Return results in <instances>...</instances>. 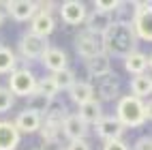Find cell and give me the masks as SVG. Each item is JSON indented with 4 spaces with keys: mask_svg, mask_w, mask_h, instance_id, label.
<instances>
[{
    "mask_svg": "<svg viewBox=\"0 0 152 150\" xmlns=\"http://www.w3.org/2000/svg\"><path fill=\"white\" fill-rule=\"evenodd\" d=\"M43 116H39L37 112H32V109H22V112L17 114V118H15V127H17V131L19 133H34V131H39L41 129V124H43V120H41Z\"/></svg>",
    "mask_w": 152,
    "mask_h": 150,
    "instance_id": "cell-14",
    "label": "cell"
},
{
    "mask_svg": "<svg viewBox=\"0 0 152 150\" xmlns=\"http://www.w3.org/2000/svg\"><path fill=\"white\" fill-rule=\"evenodd\" d=\"M103 150H129V146L122 139H109V142L103 144Z\"/></svg>",
    "mask_w": 152,
    "mask_h": 150,
    "instance_id": "cell-31",
    "label": "cell"
},
{
    "mask_svg": "<svg viewBox=\"0 0 152 150\" xmlns=\"http://www.w3.org/2000/svg\"><path fill=\"white\" fill-rule=\"evenodd\" d=\"M69 94H71V101L82 107L84 103H88V101L94 99V86L90 82H75L73 86H71Z\"/></svg>",
    "mask_w": 152,
    "mask_h": 150,
    "instance_id": "cell-17",
    "label": "cell"
},
{
    "mask_svg": "<svg viewBox=\"0 0 152 150\" xmlns=\"http://www.w3.org/2000/svg\"><path fill=\"white\" fill-rule=\"evenodd\" d=\"M41 150H66V146L60 142V139H52V142H43Z\"/></svg>",
    "mask_w": 152,
    "mask_h": 150,
    "instance_id": "cell-33",
    "label": "cell"
},
{
    "mask_svg": "<svg viewBox=\"0 0 152 150\" xmlns=\"http://www.w3.org/2000/svg\"><path fill=\"white\" fill-rule=\"evenodd\" d=\"M47 47H49L47 39H41V37L32 34V32H26V34H22V39H19V54L24 58H28V60L41 58Z\"/></svg>",
    "mask_w": 152,
    "mask_h": 150,
    "instance_id": "cell-7",
    "label": "cell"
},
{
    "mask_svg": "<svg viewBox=\"0 0 152 150\" xmlns=\"http://www.w3.org/2000/svg\"><path fill=\"white\" fill-rule=\"evenodd\" d=\"M52 79H54V84L58 86V90H71V86L75 84L73 71H71L69 67L62 69V71H58V73H52Z\"/></svg>",
    "mask_w": 152,
    "mask_h": 150,
    "instance_id": "cell-25",
    "label": "cell"
},
{
    "mask_svg": "<svg viewBox=\"0 0 152 150\" xmlns=\"http://www.w3.org/2000/svg\"><path fill=\"white\" fill-rule=\"evenodd\" d=\"M99 97L103 99V101H114V99L120 94V79L118 75L111 71L103 77H99V88H96Z\"/></svg>",
    "mask_w": 152,
    "mask_h": 150,
    "instance_id": "cell-15",
    "label": "cell"
},
{
    "mask_svg": "<svg viewBox=\"0 0 152 150\" xmlns=\"http://www.w3.org/2000/svg\"><path fill=\"white\" fill-rule=\"evenodd\" d=\"M49 9H54V2H39V13L30 19L32 22L30 24V32L41 37V39H47L56 28V19Z\"/></svg>",
    "mask_w": 152,
    "mask_h": 150,
    "instance_id": "cell-4",
    "label": "cell"
},
{
    "mask_svg": "<svg viewBox=\"0 0 152 150\" xmlns=\"http://www.w3.org/2000/svg\"><path fill=\"white\" fill-rule=\"evenodd\" d=\"M152 92V77L150 75H135L133 79H131V94L141 99V97H146Z\"/></svg>",
    "mask_w": 152,
    "mask_h": 150,
    "instance_id": "cell-21",
    "label": "cell"
},
{
    "mask_svg": "<svg viewBox=\"0 0 152 150\" xmlns=\"http://www.w3.org/2000/svg\"><path fill=\"white\" fill-rule=\"evenodd\" d=\"M4 9L15 22H28L39 13V2H34V0H9V2H4Z\"/></svg>",
    "mask_w": 152,
    "mask_h": 150,
    "instance_id": "cell-8",
    "label": "cell"
},
{
    "mask_svg": "<svg viewBox=\"0 0 152 150\" xmlns=\"http://www.w3.org/2000/svg\"><path fill=\"white\" fill-rule=\"evenodd\" d=\"M73 71V77H75V82H88L90 77V71H88V67H86V62H79L75 69H71Z\"/></svg>",
    "mask_w": 152,
    "mask_h": 150,
    "instance_id": "cell-30",
    "label": "cell"
},
{
    "mask_svg": "<svg viewBox=\"0 0 152 150\" xmlns=\"http://www.w3.org/2000/svg\"><path fill=\"white\" fill-rule=\"evenodd\" d=\"M49 103H52V99H47L45 94H41V92H34L28 97V109H32V112H37L39 116H45L47 114V107H49Z\"/></svg>",
    "mask_w": 152,
    "mask_h": 150,
    "instance_id": "cell-22",
    "label": "cell"
},
{
    "mask_svg": "<svg viewBox=\"0 0 152 150\" xmlns=\"http://www.w3.org/2000/svg\"><path fill=\"white\" fill-rule=\"evenodd\" d=\"M86 4L79 0H64L60 4V17L66 26H79L86 22Z\"/></svg>",
    "mask_w": 152,
    "mask_h": 150,
    "instance_id": "cell-9",
    "label": "cell"
},
{
    "mask_svg": "<svg viewBox=\"0 0 152 150\" xmlns=\"http://www.w3.org/2000/svg\"><path fill=\"white\" fill-rule=\"evenodd\" d=\"M13 103H15V94H13L9 88L0 86V114L9 112V109L13 107Z\"/></svg>",
    "mask_w": 152,
    "mask_h": 150,
    "instance_id": "cell-28",
    "label": "cell"
},
{
    "mask_svg": "<svg viewBox=\"0 0 152 150\" xmlns=\"http://www.w3.org/2000/svg\"><path fill=\"white\" fill-rule=\"evenodd\" d=\"M94 131L103 142H109V139H120V135L124 133V127L118 122L116 116H103L94 124Z\"/></svg>",
    "mask_w": 152,
    "mask_h": 150,
    "instance_id": "cell-11",
    "label": "cell"
},
{
    "mask_svg": "<svg viewBox=\"0 0 152 150\" xmlns=\"http://www.w3.org/2000/svg\"><path fill=\"white\" fill-rule=\"evenodd\" d=\"M75 49H77L79 58L90 60V58H94V56H99L103 52V39L99 34L88 32V30H82V32L75 37Z\"/></svg>",
    "mask_w": 152,
    "mask_h": 150,
    "instance_id": "cell-6",
    "label": "cell"
},
{
    "mask_svg": "<svg viewBox=\"0 0 152 150\" xmlns=\"http://www.w3.org/2000/svg\"><path fill=\"white\" fill-rule=\"evenodd\" d=\"M148 67H150V69H152V54H150V56H148Z\"/></svg>",
    "mask_w": 152,
    "mask_h": 150,
    "instance_id": "cell-37",
    "label": "cell"
},
{
    "mask_svg": "<svg viewBox=\"0 0 152 150\" xmlns=\"http://www.w3.org/2000/svg\"><path fill=\"white\" fill-rule=\"evenodd\" d=\"M135 150H152V137H141L135 142Z\"/></svg>",
    "mask_w": 152,
    "mask_h": 150,
    "instance_id": "cell-34",
    "label": "cell"
},
{
    "mask_svg": "<svg viewBox=\"0 0 152 150\" xmlns=\"http://www.w3.org/2000/svg\"><path fill=\"white\" fill-rule=\"evenodd\" d=\"M116 118L118 122L122 124L124 129H135V127H141L146 122V116H144V103L141 99L129 94V97H120L118 101V107H116Z\"/></svg>",
    "mask_w": 152,
    "mask_h": 150,
    "instance_id": "cell-2",
    "label": "cell"
},
{
    "mask_svg": "<svg viewBox=\"0 0 152 150\" xmlns=\"http://www.w3.org/2000/svg\"><path fill=\"white\" fill-rule=\"evenodd\" d=\"M120 0H96L94 2V9L96 11H101V13H114V11H118L120 9Z\"/></svg>",
    "mask_w": 152,
    "mask_h": 150,
    "instance_id": "cell-29",
    "label": "cell"
},
{
    "mask_svg": "<svg viewBox=\"0 0 152 150\" xmlns=\"http://www.w3.org/2000/svg\"><path fill=\"white\" fill-rule=\"evenodd\" d=\"M135 11H133V26L137 39L141 41H152V2H133Z\"/></svg>",
    "mask_w": 152,
    "mask_h": 150,
    "instance_id": "cell-3",
    "label": "cell"
},
{
    "mask_svg": "<svg viewBox=\"0 0 152 150\" xmlns=\"http://www.w3.org/2000/svg\"><path fill=\"white\" fill-rule=\"evenodd\" d=\"M86 67H88V71L92 77H103V75L111 73V62H109V56L105 52H101L99 56L86 60Z\"/></svg>",
    "mask_w": 152,
    "mask_h": 150,
    "instance_id": "cell-18",
    "label": "cell"
},
{
    "mask_svg": "<svg viewBox=\"0 0 152 150\" xmlns=\"http://www.w3.org/2000/svg\"><path fill=\"white\" fill-rule=\"evenodd\" d=\"M17 64V58L13 54V49H9L7 45H0V75L2 73H13Z\"/></svg>",
    "mask_w": 152,
    "mask_h": 150,
    "instance_id": "cell-23",
    "label": "cell"
},
{
    "mask_svg": "<svg viewBox=\"0 0 152 150\" xmlns=\"http://www.w3.org/2000/svg\"><path fill=\"white\" fill-rule=\"evenodd\" d=\"M60 131H62V135L69 139V142H75V139H86L88 124H86L77 114H69V116L62 120V124H60Z\"/></svg>",
    "mask_w": 152,
    "mask_h": 150,
    "instance_id": "cell-10",
    "label": "cell"
},
{
    "mask_svg": "<svg viewBox=\"0 0 152 150\" xmlns=\"http://www.w3.org/2000/svg\"><path fill=\"white\" fill-rule=\"evenodd\" d=\"M77 116L84 120L86 124H96L101 118H103V109H101V103L99 101H88V103H84L82 107H79V112H77Z\"/></svg>",
    "mask_w": 152,
    "mask_h": 150,
    "instance_id": "cell-20",
    "label": "cell"
},
{
    "mask_svg": "<svg viewBox=\"0 0 152 150\" xmlns=\"http://www.w3.org/2000/svg\"><path fill=\"white\" fill-rule=\"evenodd\" d=\"M124 69L129 73H133L135 75H144L146 73V69H148V56L146 54H141V52H131L126 58H124Z\"/></svg>",
    "mask_w": 152,
    "mask_h": 150,
    "instance_id": "cell-19",
    "label": "cell"
},
{
    "mask_svg": "<svg viewBox=\"0 0 152 150\" xmlns=\"http://www.w3.org/2000/svg\"><path fill=\"white\" fill-rule=\"evenodd\" d=\"M101 39H103V52L107 56H118V58H126L131 52H135L137 45V34L131 22H126V19L114 22Z\"/></svg>",
    "mask_w": 152,
    "mask_h": 150,
    "instance_id": "cell-1",
    "label": "cell"
},
{
    "mask_svg": "<svg viewBox=\"0 0 152 150\" xmlns=\"http://www.w3.org/2000/svg\"><path fill=\"white\" fill-rule=\"evenodd\" d=\"M41 62H43V67L47 69V71L58 73V71H62V69H66L69 58H66V54L60 47H52V45H49L45 49V54L41 56Z\"/></svg>",
    "mask_w": 152,
    "mask_h": 150,
    "instance_id": "cell-13",
    "label": "cell"
},
{
    "mask_svg": "<svg viewBox=\"0 0 152 150\" xmlns=\"http://www.w3.org/2000/svg\"><path fill=\"white\" fill-rule=\"evenodd\" d=\"M60 124H62V122H52V120H43L41 129H39V135L43 137V142H52V139H58V135L62 133V131H60Z\"/></svg>",
    "mask_w": 152,
    "mask_h": 150,
    "instance_id": "cell-26",
    "label": "cell"
},
{
    "mask_svg": "<svg viewBox=\"0 0 152 150\" xmlns=\"http://www.w3.org/2000/svg\"><path fill=\"white\" fill-rule=\"evenodd\" d=\"M144 116H146V120H152V99L148 103H144Z\"/></svg>",
    "mask_w": 152,
    "mask_h": 150,
    "instance_id": "cell-35",
    "label": "cell"
},
{
    "mask_svg": "<svg viewBox=\"0 0 152 150\" xmlns=\"http://www.w3.org/2000/svg\"><path fill=\"white\" fill-rule=\"evenodd\" d=\"M4 24V11H0V26Z\"/></svg>",
    "mask_w": 152,
    "mask_h": 150,
    "instance_id": "cell-36",
    "label": "cell"
},
{
    "mask_svg": "<svg viewBox=\"0 0 152 150\" xmlns=\"http://www.w3.org/2000/svg\"><path fill=\"white\" fill-rule=\"evenodd\" d=\"M111 24H114V15H111V13L90 11V13L86 15V30H88V32H92V34L103 37Z\"/></svg>",
    "mask_w": 152,
    "mask_h": 150,
    "instance_id": "cell-12",
    "label": "cell"
},
{
    "mask_svg": "<svg viewBox=\"0 0 152 150\" xmlns=\"http://www.w3.org/2000/svg\"><path fill=\"white\" fill-rule=\"evenodd\" d=\"M66 105L60 101V99H52V103L47 107V114H45V120H52V122H62L66 118Z\"/></svg>",
    "mask_w": 152,
    "mask_h": 150,
    "instance_id": "cell-24",
    "label": "cell"
},
{
    "mask_svg": "<svg viewBox=\"0 0 152 150\" xmlns=\"http://www.w3.org/2000/svg\"><path fill=\"white\" fill-rule=\"evenodd\" d=\"M9 90L15 97H30L37 90V77L32 75L30 69H15L9 75Z\"/></svg>",
    "mask_w": 152,
    "mask_h": 150,
    "instance_id": "cell-5",
    "label": "cell"
},
{
    "mask_svg": "<svg viewBox=\"0 0 152 150\" xmlns=\"http://www.w3.org/2000/svg\"><path fill=\"white\" fill-rule=\"evenodd\" d=\"M19 131L13 122L0 120V150H15L19 146Z\"/></svg>",
    "mask_w": 152,
    "mask_h": 150,
    "instance_id": "cell-16",
    "label": "cell"
},
{
    "mask_svg": "<svg viewBox=\"0 0 152 150\" xmlns=\"http://www.w3.org/2000/svg\"><path fill=\"white\" fill-rule=\"evenodd\" d=\"M37 92L45 94L47 99H56V94L60 92V90H58V86L54 84L52 77H41V79H37Z\"/></svg>",
    "mask_w": 152,
    "mask_h": 150,
    "instance_id": "cell-27",
    "label": "cell"
},
{
    "mask_svg": "<svg viewBox=\"0 0 152 150\" xmlns=\"http://www.w3.org/2000/svg\"><path fill=\"white\" fill-rule=\"evenodd\" d=\"M66 150H92V148H90L86 139H75V142H69Z\"/></svg>",
    "mask_w": 152,
    "mask_h": 150,
    "instance_id": "cell-32",
    "label": "cell"
}]
</instances>
